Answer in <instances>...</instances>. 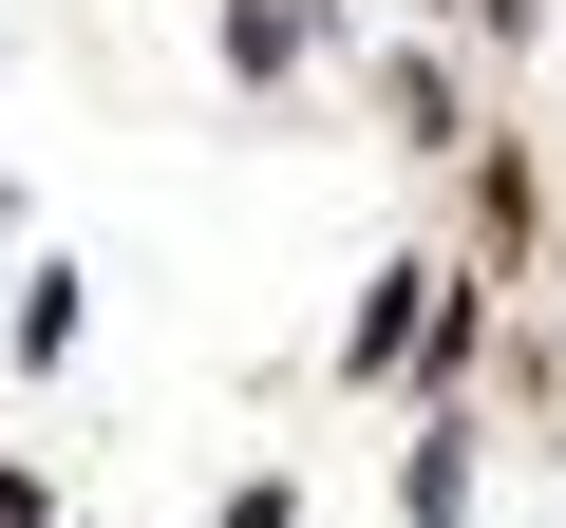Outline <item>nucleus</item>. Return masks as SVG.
I'll use <instances>...</instances> for the list:
<instances>
[{
	"instance_id": "obj_1",
	"label": "nucleus",
	"mask_w": 566,
	"mask_h": 528,
	"mask_svg": "<svg viewBox=\"0 0 566 528\" xmlns=\"http://www.w3.org/2000/svg\"><path fill=\"white\" fill-rule=\"evenodd\" d=\"M416 284H434V264H378V303H359V321H340V359H359V378H378V359H397V340H416Z\"/></svg>"
},
{
	"instance_id": "obj_2",
	"label": "nucleus",
	"mask_w": 566,
	"mask_h": 528,
	"mask_svg": "<svg viewBox=\"0 0 566 528\" xmlns=\"http://www.w3.org/2000/svg\"><path fill=\"white\" fill-rule=\"evenodd\" d=\"M0 528H39V509H20V490H0Z\"/></svg>"
}]
</instances>
